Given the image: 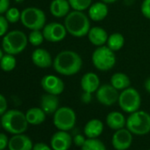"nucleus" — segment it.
Returning <instances> with one entry per match:
<instances>
[{"label": "nucleus", "mask_w": 150, "mask_h": 150, "mask_svg": "<svg viewBox=\"0 0 150 150\" xmlns=\"http://www.w3.org/2000/svg\"><path fill=\"white\" fill-rule=\"evenodd\" d=\"M83 61L80 54L71 50L60 51L53 59L54 70L64 76L77 74L82 68Z\"/></svg>", "instance_id": "obj_1"}, {"label": "nucleus", "mask_w": 150, "mask_h": 150, "mask_svg": "<svg viewBox=\"0 0 150 150\" xmlns=\"http://www.w3.org/2000/svg\"><path fill=\"white\" fill-rule=\"evenodd\" d=\"M67 33L76 38L86 36L91 28L89 17L83 12L72 10L64 17V23Z\"/></svg>", "instance_id": "obj_2"}, {"label": "nucleus", "mask_w": 150, "mask_h": 150, "mask_svg": "<svg viewBox=\"0 0 150 150\" xmlns=\"http://www.w3.org/2000/svg\"><path fill=\"white\" fill-rule=\"evenodd\" d=\"M1 126L9 133L21 134L24 133L28 126L26 114L19 110H7L1 117Z\"/></svg>", "instance_id": "obj_3"}, {"label": "nucleus", "mask_w": 150, "mask_h": 150, "mask_svg": "<svg viewBox=\"0 0 150 150\" xmlns=\"http://www.w3.org/2000/svg\"><path fill=\"white\" fill-rule=\"evenodd\" d=\"M28 43V35L21 30H12L2 39V49L5 53L18 55L25 50Z\"/></svg>", "instance_id": "obj_4"}, {"label": "nucleus", "mask_w": 150, "mask_h": 150, "mask_svg": "<svg viewBox=\"0 0 150 150\" xmlns=\"http://www.w3.org/2000/svg\"><path fill=\"white\" fill-rule=\"evenodd\" d=\"M126 128L135 135H146L150 132V114L145 110H137L126 118Z\"/></svg>", "instance_id": "obj_5"}, {"label": "nucleus", "mask_w": 150, "mask_h": 150, "mask_svg": "<svg viewBox=\"0 0 150 150\" xmlns=\"http://www.w3.org/2000/svg\"><path fill=\"white\" fill-rule=\"evenodd\" d=\"M92 63L94 66L101 71L111 70L117 62L116 55L107 45L97 47L92 54Z\"/></svg>", "instance_id": "obj_6"}, {"label": "nucleus", "mask_w": 150, "mask_h": 150, "mask_svg": "<svg viewBox=\"0 0 150 150\" xmlns=\"http://www.w3.org/2000/svg\"><path fill=\"white\" fill-rule=\"evenodd\" d=\"M21 22L29 30H42L46 25V15L38 7H27L21 12Z\"/></svg>", "instance_id": "obj_7"}, {"label": "nucleus", "mask_w": 150, "mask_h": 150, "mask_svg": "<svg viewBox=\"0 0 150 150\" xmlns=\"http://www.w3.org/2000/svg\"><path fill=\"white\" fill-rule=\"evenodd\" d=\"M117 103L123 111L131 114L139 110L141 97L137 89L129 87L119 93Z\"/></svg>", "instance_id": "obj_8"}, {"label": "nucleus", "mask_w": 150, "mask_h": 150, "mask_svg": "<svg viewBox=\"0 0 150 150\" xmlns=\"http://www.w3.org/2000/svg\"><path fill=\"white\" fill-rule=\"evenodd\" d=\"M53 115V124L60 131L68 132L76 124V113L70 107H59Z\"/></svg>", "instance_id": "obj_9"}, {"label": "nucleus", "mask_w": 150, "mask_h": 150, "mask_svg": "<svg viewBox=\"0 0 150 150\" xmlns=\"http://www.w3.org/2000/svg\"><path fill=\"white\" fill-rule=\"evenodd\" d=\"M42 34L46 41L50 42H59L66 37L67 30L64 24L53 21L44 26Z\"/></svg>", "instance_id": "obj_10"}, {"label": "nucleus", "mask_w": 150, "mask_h": 150, "mask_svg": "<svg viewBox=\"0 0 150 150\" xmlns=\"http://www.w3.org/2000/svg\"><path fill=\"white\" fill-rule=\"evenodd\" d=\"M118 97V90L116 89L110 83L101 85L96 92V100L104 106H111L117 103Z\"/></svg>", "instance_id": "obj_11"}, {"label": "nucleus", "mask_w": 150, "mask_h": 150, "mask_svg": "<svg viewBox=\"0 0 150 150\" xmlns=\"http://www.w3.org/2000/svg\"><path fill=\"white\" fill-rule=\"evenodd\" d=\"M41 86L46 93L56 96L61 95L64 90V82L53 74L43 76L41 80Z\"/></svg>", "instance_id": "obj_12"}, {"label": "nucleus", "mask_w": 150, "mask_h": 150, "mask_svg": "<svg viewBox=\"0 0 150 150\" xmlns=\"http://www.w3.org/2000/svg\"><path fill=\"white\" fill-rule=\"evenodd\" d=\"M132 143V133L127 128L117 130L112 135L111 144L116 150H127Z\"/></svg>", "instance_id": "obj_13"}, {"label": "nucleus", "mask_w": 150, "mask_h": 150, "mask_svg": "<svg viewBox=\"0 0 150 150\" xmlns=\"http://www.w3.org/2000/svg\"><path fill=\"white\" fill-rule=\"evenodd\" d=\"M72 143V138L67 131L55 132L50 139V146L52 150H68Z\"/></svg>", "instance_id": "obj_14"}, {"label": "nucleus", "mask_w": 150, "mask_h": 150, "mask_svg": "<svg viewBox=\"0 0 150 150\" xmlns=\"http://www.w3.org/2000/svg\"><path fill=\"white\" fill-rule=\"evenodd\" d=\"M31 59L33 64L39 68L45 69L53 65L51 54L47 50L42 48L35 49L31 55Z\"/></svg>", "instance_id": "obj_15"}, {"label": "nucleus", "mask_w": 150, "mask_h": 150, "mask_svg": "<svg viewBox=\"0 0 150 150\" xmlns=\"http://www.w3.org/2000/svg\"><path fill=\"white\" fill-rule=\"evenodd\" d=\"M101 86V81L98 75L95 72L89 71L86 72L81 80V87L83 92L96 93L99 87Z\"/></svg>", "instance_id": "obj_16"}, {"label": "nucleus", "mask_w": 150, "mask_h": 150, "mask_svg": "<svg viewBox=\"0 0 150 150\" xmlns=\"http://www.w3.org/2000/svg\"><path fill=\"white\" fill-rule=\"evenodd\" d=\"M33 142L31 139L23 134H14L10 139L8 143L9 150H32L33 149Z\"/></svg>", "instance_id": "obj_17"}, {"label": "nucleus", "mask_w": 150, "mask_h": 150, "mask_svg": "<svg viewBox=\"0 0 150 150\" xmlns=\"http://www.w3.org/2000/svg\"><path fill=\"white\" fill-rule=\"evenodd\" d=\"M87 35H88V41L91 42V44H93L96 47L106 45V42H107V40L109 37L107 31L102 27L91 28Z\"/></svg>", "instance_id": "obj_18"}, {"label": "nucleus", "mask_w": 150, "mask_h": 150, "mask_svg": "<svg viewBox=\"0 0 150 150\" xmlns=\"http://www.w3.org/2000/svg\"><path fill=\"white\" fill-rule=\"evenodd\" d=\"M108 6L103 1L93 3L88 8V17L93 21H103L108 16Z\"/></svg>", "instance_id": "obj_19"}, {"label": "nucleus", "mask_w": 150, "mask_h": 150, "mask_svg": "<svg viewBox=\"0 0 150 150\" xmlns=\"http://www.w3.org/2000/svg\"><path fill=\"white\" fill-rule=\"evenodd\" d=\"M58 96L46 93L41 97V108L47 115L54 114L59 108V99Z\"/></svg>", "instance_id": "obj_20"}, {"label": "nucleus", "mask_w": 150, "mask_h": 150, "mask_svg": "<svg viewBox=\"0 0 150 150\" xmlns=\"http://www.w3.org/2000/svg\"><path fill=\"white\" fill-rule=\"evenodd\" d=\"M71 6L68 0H52L50 5V12L55 18H64L70 13Z\"/></svg>", "instance_id": "obj_21"}, {"label": "nucleus", "mask_w": 150, "mask_h": 150, "mask_svg": "<svg viewBox=\"0 0 150 150\" xmlns=\"http://www.w3.org/2000/svg\"><path fill=\"white\" fill-rule=\"evenodd\" d=\"M103 123L97 118L89 120L84 126V134L88 139H96L103 132Z\"/></svg>", "instance_id": "obj_22"}, {"label": "nucleus", "mask_w": 150, "mask_h": 150, "mask_svg": "<svg viewBox=\"0 0 150 150\" xmlns=\"http://www.w3.org/2000/svg\"><path fill=\"white\" fill-rule=\"evenodd\" d=\"M106 124L112 130H119L126 125V118L119 111H111L106 117Z\"/></svg>", "instance_id": "obj_23"}, {"label": "nucleus", "mask_w": 150, "mask_h": 150, "mask_svg": "<svg viewBox=\"0 0 150 150\" xmlns=\"http://www.w3.org/2000/svg\"><path fill=\"white\" fill-rule=\"evenodd\" d=\"M46 113L43 111V110L40 107H33L28 110L26 112V117L29 125H41L45 121L46 118Z\"/></svg>", "instance_id": "obj_24"}, {"label": "nucleus", "mask_w": 150, "mask_h": 150, "mask_svg": "<svg viewBox=\"0 0 150 150\" xmlns=\"http://www.w3.org/2000/svg\"><path fill=\"white\" fill-rule=\"evenodd\" d=\"M110 84L116 89L122 91L131 86V80L125 73L115 72L110 77Z\"/></svg>", "instance_id": "obj_25"}, {"label": "nucleus", "mask_w": 150, "mask_h": 150, "mask_svg": "<svg viewBox=\"0 0 150 150\" xmlns=\"http://www.w3.org/2000/svg\"><path fill=\"white\" fill-rule=\"evenodd\" d=\"M106 45L114 52L120 50L125 45V37L120 33H113L109 35Z\"/></svg>", "instance_id": "obj_26"}, {"label": "nucleus", "mask_w": 150, "mask_h": 150, "mask_svg": "<svg viewBox=\"0 0 150 150\" xmlns=\"http://www.w3.org/2000/svg\"><path fill=\"white\" fill-rule=\"evenodd\" d=\"M17 64V60L14 57V55L6 53L3 57L0 60V68L2 71L9 72L12 71Z\"/></svg>", "instance_id": "obj_27"}, {"label": "nucleus", "mask_w": 150, "mask_h": 150, "mask_svg": "<svg viewBox=\"0 0 150 150\" xmlns=\"http://www.w3.org/2000/svg\"><path fill=\"white\" fill-rule=\"evenodd\" d=\"M81 150H107L104 143L96 139H87L85 144L81 147Z\"/></svg>", "instance_id": "obj_28"}, {"label": "nucleus", "mask_w": 150, "mask_h": 150, "mask_svg": "<svg viewBox=\"0 0 150 150\" xmlns=\"http://www.w3.org/2000/svg\"><path fill=\"white\" fill-rule=\"evenodd\" d=\"M68 1L72 10L81 12L88 10L90 6L93 4L92 0H68Z\"/></svg>", "instance_id": "obj_29"}, {"label": "nucleus", "mask_w": 150, "mask_h": 150, "mask_svg": "<svg viewBox=\"0 0 150 150\" xmlns=\"http://www.w3.org/2000/svg\"><path fill=\"white\" fill-rule=\"evenodd\" d=\"M28 38V42L35 47L40 46L45 40L42 34V30H31Z\"/></svg>", "instance_id": "obj_30"}, {"label": "nucleus", "mask_w": 150, "mask_h": 150, "mask_svg": "<svg viewBox=\"0 0 150 150\" xmlns=\"http://www.w3.org/2000/svg\"><path fill=\"white\" fill-rule=\"evenodd\" d=\"M5 16L9 23L14 24L21 21V12H20V10L16 7H10L5 13Z\"/></svg>", "instance_id": "obj_31"}, {"label": "nucleus", "mask_w": 150, "mask_h": 150, "mask_svg": "<svg viewBox=\"0 0 150 150\" xmlns=\"http://www.w3.org/2000/svg\"><path fill=\"white\" fill-rule=\"evenodd\" d=\"M9 22L4 14H0V37L5 36L8 33Z\"/></svg>", "instance_id": "obj_32"}, {"label": "nucleus", "mask_w": 150, "mask_h": 150, "mask_svg": "<svg viewBox=\"0 0 150 150\" xmlns=\"http://www.w3.org/2000/svg\"><path fill=\"white\" fill-rule=\"evenodd\" d=\"M140 12L145 18L150 20V0H143L140 6Z\"/></svg>", "instance_id": "obj_33"}, {"label": "nucleus", "mask_w": 150, "mask_h": 150, "mask_svg": "<svg viewBox=\"0 0 150 150\" xmlns=\"http://www.w3.org/2000/svg\"><path fill=\"white\" fill-rule=\"evenodd\" d=\"M86 140H87V139H86L85 134L84 135H82V134H77V135H75L72 138V142L74 143L75 146H79V147H81L85 144Z\"/></svg>", "instance_id": "obj_34"}, {"label": "nucleus", "mask_w": 150, "mask_h": 150, "mask_svg": "<svg viewBox=\"0 0 150 150\" xmlns=\"http://www.w3.org/2000/svg\"><path fill=\"white\" fill-rule=\"evenodd\" d=\"M7 107L8 104L6 98L2 94H0V117H2L7 111Z\"/></svg>", "instance_id": "obj_35"}, {"label": "nucleus", "mask_w": 150, "mask_h": 150, "mask_svg": "<svg viewBox=\"0 0 150 150\" xmlns=\"http://www.w3.org/2000/svg\"><path fill=\"white\" fill-rule=\"evenodd\" d=\"M9 139L5 133L0 132V150H4L8 146Z\"/></svg>", "instance_id": "obj_36"}, {"label": "nucleus", "mask_w": 150, "mask_h": 150, "mask_svg": "<svg viewBox=\"0 0 150 150\" xmlns=\"http://www.w3.org/2000/svg\"><path fill=\"white\" fill-rule=\"evenodd\" d=\"M10 8V0H0V14H5Z\"/></svg>", "instance_id": "obj_37"}, {"label": "nucleus", "mask_w": 150, "mask_h": 150, "mask_svg": "<svg viewBox=\"0 0 150 150\" xmlns=\"http://www.w3.org/2000/svg\"><path fill=\"white\" fill-rule=\"evenodd\" d=\"M32 150H52V148H51V146H50L49 145H47L43 142H39L33 146Z\"/></svg>", "instance_id": "obj_38"}, {"label": "nucleus", "mask_w": 150, "mask_h": 150, "mask_svg": "<svg viewBox=\"0 0 150 150\" xmlns=\"http://www.w3.org/2000/svg\"><path fill=\"white\" fill-rule=\"evenodd\" d=\"M92 101V94L91 93H88V92H83V94L81 95V102L83 103H89Z\"/></svg>", "instance_id": "obj_39"}, {"label": "nucleus", "mask_w": 150, "mask_h": 150, "mask_svg": "<svg viewBox=\"0 0 150 150\" xmlns=\"http://www.w3.org/2000/svg\"><path fill=\"white\" fill-rule=\"evenodd\" d=\"M144 88H145V90H146L148 94H150V77H148V78L145 81V82H144Z\"/></svg>", "instance_id": "obj_40"}, {"label": "nucleus", "mask_w": 150, "mask_h": 150, "mask_svg": "<svg viewBox=\"0 0 150 150\" xmlns=\"http://www.w3.org/2000/svg\"><path fill=\"white\" fill-rule=\"evenodd\" d=\"M101 1H103V2H104V3H106L108 5V4H113V3L118 1V0H101Z\"/></svg>", "instance_id": "obj_41"}, {"label": "nucleus", "mask_w": 150, "mask_h": 150, "mask_svg": "<svg viewBox=\"0 0 150 150\" xmlns=\"http://www.w3.org/2000/svg\"><path fill=\"white\" fill-rule=\"evenodd\" d=\"M4 55H5V51L3 50V49L0 48V60H1V58L3 57Z\"/></svg>", "instance_id": "obj_42"}, {"label": "nucleus", "mask_w": 150, "mask_h": 150, "mask_svg": "<svg viewBox=\"0 0 150 150\" xmlns=\"http://www.w3.org/2000/svg\"><path fill=\"white\" fill-rule=\"evenodd\" d=\"M23 1H24V0H15L16 3H22Z\"/></svg>", "instance_id": "obj_43"}, {"label": "nucleus", "mask_w": 150, "mask_h": 150, "mask_svg": "<svg viewBox=\"0 0 150 150\" xmlns=\"http://www.w3.org/2000/svg\"><path fill=\"white\" fill-rule=\"evenodd\" d=\"M0 126H1V121H0Z\"/></svg>", "instance_id": "obj_44"}, {"label": "nucleus", "mask_w": 150, "mask_h": 150, "mask_svg": "<svg viewBox=\"0 0 150 150\" xmlns=\"http://www.w3.org/2000/svg\"><path fill=\"white\" fill-rule=\"evenodd\" d=\"M4 150H6V149H4ZM8 150H9V149H8Z\"/></svg>", "instance_id": "obj_45"}, {"label": "nucleus", "mask_w": 150, "mask_h": 150, "mask_svg": "<svg viewBox=\"0 0 150 150\" xmlns=\"http://www.w3.org/2000/svg\"><path fill=\"white\" fill-rule=\"evenodd\" d=\"M148 150H150V149H148Z\"/></svg>", "instance_id": "obj_46"}]
</instances>
